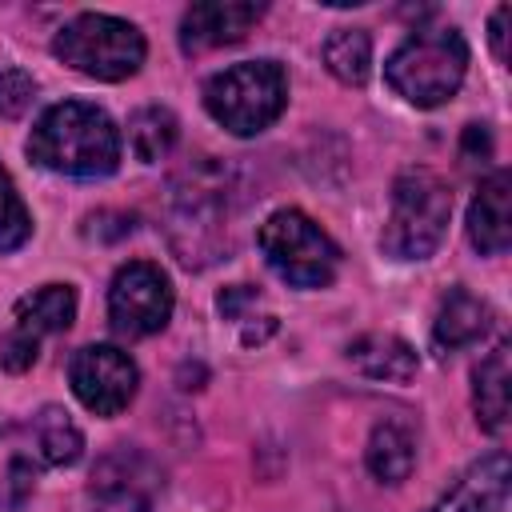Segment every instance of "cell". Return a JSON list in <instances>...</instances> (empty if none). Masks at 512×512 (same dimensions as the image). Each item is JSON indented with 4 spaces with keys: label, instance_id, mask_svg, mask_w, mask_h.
I'll return each instance as SVG.
<instances>
[{
    "label": "cell",
    "instance_id": "15",
    "mask_svg": "<svg viewBox=\"0 0 512 512\" xmlns=\"http://www.w3.org/2000/svg\"><path fill=\"white\" fill-rule=\"evenodd\" d=\"M348 360L372 376V380H392V384H408L416 376V352L396 340V336H384V332H372V336H360L352 340L348 348Z\"/></svg>",
    "mask_w": 512,
    "mask_h": 512
},
{
    "label": "cell",
    "instance_id": "3",
    "mask_svg": "<svg viewBox=\"0 0 512 512\" xmlns=\"http://www.w3.org/2000/svg\"><path fill=\"white\" fill-rule=\"evenodd\" d=\"M452 216L448 184L428 168H404L392 184V212L384 224V252L396 260H424L440 248Z\"/></svg>",
    "mask_w": 512,
    "mask_h": 512
},
{
    "label": "cell",
    "instance_id": "22",
    "mask_svg": "<svg viewBox=\"0 0 512 512\" xmlns=\"http://www.w3.org/2000/svg\"><path fill=\"white\" fill-rule=\"evenodd\" d=\"M32 96H36V80L28 72H20V68H4L0 72V120L24 116Z\"/></svg>",
    "mask_w": 512,
    "mask_h": 512
},
{
    "label": "cell",
    "instance_id": "5",
    "mask_svg": "<svg viewBox=\"0 0 512 512\" xmlns=\"http://www.w3.org/2000/svg\"><path fill=\"white\" fill-rule=\"evenodd\" d=\"M52 52L92 80H124L144 64V36L128 20L84 12L56 32Z\"/></svg>",
    "mask_w": 512,
    "mask_h": 512
},
{
    "label": "cell",
    "instance_id": "4",
    "mask_svg": "<svg viewBox=\"0 0 512 512\" xmlns=\"http://www.w3.org/2000/svg\"><path fill=\"white\" fill-rule=\"evenodd\" d=\"M204 104L216 124L236 136L264 132L288 104V80L276 60H244L204 84Z\"/></svg>",
    "mask_w": 512,
    "mask_h": 512
},
{
    "label": "cell",
    "instance_id": "18",
    "mask_svg": "<svg viewBox=\"0 0 512 512\" xmlns=\"http://www.w3.org/2000/svg\"><path fill=\"white\" fill-rule=\"evenodd\" d=\"M32 436H36V448H40V460L52 464V468H68L80 460L84 452V436L80 428L72 424V416L64 408H40V416L32 420Z\"/></svg>",
    "mask_w": 512,
    "mask_h": 512
},
{
    "label": "cell",
    "instance_id": "21",
    "mask_svg": "<svg viewBox=\"0 0 512 512\" xmlns=\"http://www.w3.org/2000/svg\"><path fill=\"white\" fill-rule=\"evenodd\" d=\"M28 236H32V216L20 200V192L12 188L8 172L0 168V252H16Z\"/></svg>",
    "mask_w": 512,
    "mask_h": 512
},
{
    "label": "cell",
    "instance_id": "8",
    "mask_svg": "<svg viewBox=\"0 0 512 512\" xmlns=\"http://www.w3.org/2000/svg\"><path fill=\"white\" fill-rule=\"evenodd\" d=\"M68 380L76 400L96 412V416H116L128 408V400L136 396V364L128 352L112 348V344H88L72 356L68 364Z\"/></svg>",
    "mask_w": 512,
    "mask_h": 512
},
{
    "label": "cell",
    "instance_id": "16",
    "mask_svg": "<svg viewBox=\"0 0 512 512\" xmlns=\"http://www.w3.org/2000/svg\"><path fill=\"white\" fill-rule=\"evenodd\" d=\"M472 404L484 432H500L508 420V344L500 340L472 372Z\"/></svg>",
    "mask_w": 512,
    "mask_h": 512
},
{
    "label": "cell",
    "instance_id": "7",
    "mask_svg": "<svg viewBox=\"0 0 512 512\" xmlns=\"http://www.w3.org/2000/svg\"><path fill=\"white\" fill-rule=\"evenodd\" d=\"M172 316V284L152 260H132L112 276L108 288V320L120 336L140 340L168 324Z\"/></svg>",
    "mask_w": 512,
    "mask_h": 512
},
{
    "label": "cell",
    "instance_id": "6",
    "mask_svg": "<svg viewBox=\"0 0 512 512\" xmlns=\"http://www.w3.org/2000/svg\"><path fill=\"white\" fill-rule=\"evenodd\" d=\"M256 244H260L264 260L292 288H324L340 268V248L328 240V232L316 220H308L296 208L272 212L260 224Z\"/></svg>",
    "mask_w": 512,
    "mask_h": 512
},
{
    "label": "cell",
    "instance_id": "25",
    "mask_svg": "<svg viewBox=\"0 0 512 512\" xmlns=\"http://www.w3.org/2000/svg\"><path fill=\"white\" fill-rule=\"evenodd\" d=\"M504 24H508V4H500L492 12V48H496V60H508V44H504Z\"/></svg>",
    "mask_w": 512,
    "mask_h": 512
},
{
    "label": "cell",
    "instance_id": "2",
    "mask_svg": "<svg viewBox=\"0 0 512 512\" xmlns=\"http://www.w3.org/2000/svg\"><path fill=\"white\" fill-rule=\"evenodd\" d=\"M468 72V44L456 28H416L384 64V80L416 108H436L456 96Z\"/></svg>",
    "mask_w": 512,
    "mask_h": 512
},
{
    "label": "cell",
    "instance_id": "13",
    "mask_svg": "<svg viewBox=\"0 0 512 512\" xmlns=\"http://www.w3.org/2000/svg\"><path fill=\"white\" fill-rule=\"evenodd\" d=\"M76 316V292L68 284H44L28 296L16 300V312H12V328L16 336L40 344V336L48 332H64Z\"/></svg>",
    "mask_w": 512,
    "mask_h": 512
},
{
    "label": "cell",
    "instance_id": "14",
    "mask_svg": "<svg viewBox=\"0 0 512 512\" xmlns=\"http://www.w3.org/2000/svg\"><path fill=\"white\" fill-rule=\"evenodd\" d=\"M488 320L492 312L484 300H476L468 288H448V296L440 300L436 324H432V340L440 352H460L488 332Z\"/></svg>",
    "mask_w": 512,
    "mask_h": 512
},
{
    "label": "cell",
    "instance_id": "24",
    "mask_svg": "<svg viewBox=\"0 0 512 512\" xmlns=\"http://www.w3.org/2000/svg\"><path fill=\"white\" fill-rule=\"evenodd\" d=\"M488 148H492L488 128H484V124H468V128H464V156H476V152L488 156Z\"/></svg>",
    "mask_w": 512,
    "mask_h": 512
},
{
    "label": "cell",
    "instance_id": "17",
    "mask_svg": "<svg viewBox=\"0 0 512 512\" xmlns=\"http://www.w3.org/2000/svg\"><path fill=\"white\" fill-rule=\"evenodd\" d=\"M416 464V436L404 420H380L368 436V472L384 484H400Z\"/></svg>",
    "mask_w": 512,
    "mask_h": 512
},
{
    "label": "cell",
    "instance_id": "9",
    "mask_svg": "<svg viewBox=\"0 0 512 512\" xmlns=\"http://www.w3.org/2000/svg\"><path fill=\"white\" fill-rule=\"evenodd\" d=\"M164 488V468L140 452V448H112L92 468V500H100L108 512H152L156 496Z\"/></svg>",
    "mask_w": 512,
    "mask_h": 512
},
{
    "label": "cell",
    "instance_id": "10",
    "mask_svg": "<svg viewBox=\"0 0 512 512\" xmlns=\"http://www.w3.org/2000/svg\"><path fill=\"white\" fill-rule=\"evenodd\" d=\"M264 16V4L252 0H204L192 4L180 20V48L188 56L208 52V48H224L244 40V32Z\"/></svg>",
    "mask_w": 512,
    "mask_h": 512
},
{
    "label": "cell",
    "instance_id": "23",
    "mask_svg": "<svg viewBox=\"0 0 512 512\" xmlns=\"http://www.w3.org/2000/svg\"><path fill=\"white\" fill-rule=\"evenodd\" d=\"M28 492H32V464L16 456V460L8 464V472H4V492H0V504L16 512V508H24Z\"/></svg>",
    "mask_w": 512,
    "mask_h": 512
},
{
    "label": "cell",
    "instance_id": "20",
    "mask_svg": "<svg viewBox=\"0 0 512 512\" xmlns=\"http://www.w3.org/2000/svg\"><path fill=\"white\" fill-rule=\"evenodd\" d=\"M128 144H132L136 160H144V164L164 160L176 144V116L168 108H140L128 120Z\"/></svg>",
    "mask_w": 512,
    "mask_h": 512
},
{
    "label": "cell",
    "instance_id": "19",
    "mask_svg": "<svg viewBox=\"0 0 512 512\" xmlns=\"http://www.w3.org/2000/svg\"><path fill=\"white\" fill-rule=\"evenodd\" d=\"M324 64L336 80L344 84H364L368 80V68H372V40L368 32L360 28H340L328 36L324 44Z\"/></svg>",
    "mask_w": 512,
    "mask_h": 512
},
{
    "label": "cell",
    "instance_id": "12",
    "mask_svg": "<svg viewBox=\"0 0 512 512\" xmlns=\"http://www.w3.org/2000/svg\"><path fill=\"white\" fill-rule=\"evenodd\" d=\"M508 200H512V180H508L504 168H496V172L480 184V192H476V200H472V208H468V240H472L484 256L508 252V240H512V212H508Z\"/></svg>",
    "mask_w": 512,
    "mask_h": 512
},
{
    "label": "cell",
    "instance_id": "1",
    "mask_svg": "<svg viewBox=\"0 0 512 512\" xmlns=\"http://www.w3.org/2000/svg\"><path fill=\"white\" fill-rule=\"evenodd\" d=\"M28 156L48 172L64 176H108L120 164V132L96 104L64 100L36 120L28 136Z\"/></svg>",
    "mask_w": 512,
    "mask_h": 512
},
{
    "label": "cell",
    "instance_id": "11",
    "mask_svg": "<svg viewBox=\"0 0 512 512\" xmlns=\"http://www.w3.org/2000/svg\"><path fill=\"white\" fill-rule=\"evenodd\" d=\"M504 500H508V456L488 452L428 512H504Z\"/></svg>",
    "mask_w": 512,
    "mask_h": 512
}]
</instances>
